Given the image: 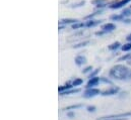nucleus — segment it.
Wrapping results in <instances>:
<instances>
[{"mask_svg": "<svg viewBox=\"0 0 131 120\" xmlns=\"http://www.w3.org/2000/svg\"><path fill=\"white\" fill-rule=\"evenodd\" d=\"M109 77L116 81H130L131 70L125 65L118 64L111 68L109 72Z\"/></svg>", "mask_w": 131, "mask_h": 120, "instance_id": "obj_1", "label": "nucleus"}, {"mask_svg": "<svg viewBox=\"0 0 131 120\" xmlns=\"http://www.w3.org/2000/svg\"><path fill=\"white\" fill-rule=\"evenodd\" d=\"M102 91L98 89L97 87H94V88H88L85 89V91L83 92L82 94V97L83 98H86V99H91V98H94L98 95H101Z\"/></svg>", "mask_w": 131, "mask_h": 120, "instance_id": "obj_2", "label": "nucleus"}, {"mask_svg": "<svg viewBox=\"0 0 131 120\" xmlns=\"http://www.w3.org/2000/svg\"><path fill=\"white\" fill-rule=\"evenodd\" d=\"M119 92H120V88H119L118 86H113V85H112L110 88L102 91L101 95H102V96H105V97H106V96H114V95H117Z\"/></svg>", "mask_w": 131, "mask_h": 120, "instance_id": "obj_3", "label": "nucleus"}, {"mask_svg": "<svg viewBox=\"0 0 131 120\" xmlns=\"http://www.w3.org/2000/svg\"><path fill=\"white\" fill-rule=\"evenodd\" d=\"M129 116H131V111H129V112H124V113H120V114H112V115L103 116V117L98 118V120L109 119V118H120V117H129Z\"/></svg>", "mask_w": 131, "mask_h": 120, "instance_id": "obj_4", "label": "nucleus"}, {"mask_svg": "<svg viewBox=\"0 0 131 120\" xmlns=\"http://www.w3.org/2000/svg\"><path fill=\"white\" fill-rule=\"evenodd\" d=\"M100 83H101V78H100V77L97 76V77L91 78V79H89V81H88V84H86V86H85V89L97 87Z\"/></svg>", "mask_w": 131, "mask_h": 120, "instance_id": "obj_5", "label": "nucleus"}, {"mask_svg": "<svg viewBox=\"0 0 131 120\" xmlns=\"http://www.w3.org/2000/svg\"><path fill=\"white\" fill-rule=\"evenodd\" d=\"M130 1L131 0H121V1H118V2H116V3L111 4L109 7H110L111 9H119V8L123 7L124 5H126L127 3H129Z\"/></svg>", "mask_w": 131, "mask_h": 120, "instance_id": "obj_6", "label": "nucleus"}, {"mask_svg": "<svg viewBox=\"0 0 131 120\" xmlns=\"http://www.w3.org/2000/svg\"><path fill=\"white\" fill-rule=\"evenodd\" d=\"M101 29L104 30V31H107V32H111V31H114L116 29V25L112 22H109V23H105L101 26Z\"/></svg>", "mask_w": 131, "mask_h": 120, "instance_id": "obj_7", "label": "nucleus"}, {"mask_svg": "<svg viewBox=\"0 0 131 120\" xmlns=\"http://www.w3.org/2000/svg\"><path fill=\"white\" fill-rule=\"evenodd\" d=\"M74 62H75V64L77 65V66H79V67H81V66H83V65H85L86 64V58L84 57V56H82V55H79V56H77L75 59H74Z\"/></svg>", "mask_w": 131, "mask_h": 120, "instance_id": "obj_8", "label": "nucleus"}, {"mask_svg": "<svg viewBox=\"0 0 131 120\" xmlns=\"http://www.w3.org/2000/svg\"><path fill=\"white\" fill-rule=\"evenodd\" d=\"M78 22L77 19H74V18H63L59 21V24H63V25H66V24H74Z\"/></svg>", "mask_w": 131, "mask_h": 120, "instance_id": "obj_9", "label": "nucleus"}, {"mask_svg": "<svg viewBox=\"0 0 131 120\" xmlns=\"http://www.w3.org/2000/svg\"><path fill=\"white\" fill-rule=\"evenodd\" d=\"M103 20H96V19H89L88 21H85V27H94L96 25L100 24Z\"/></svg>", "mask_w": 131, "mask_h": 120, "instance_id": "obj_10", "label": "nucleus"}, {"mask_svg": "<svg viewBox=\"0 0 131 120\" xmlns=\"http://www.w3.org/2000/svg\"><path fill=\"white\" fill-rule=\"evenodd\" d=\"M72 88H74V86L72 85V83L68 82V83H66L64 86H60V87L58 88V92H59V94H60V93H62V92H65V91L69 90V89H72Z\"/></svg>", "mask_w": 131, "mask_h": 120, "instance_id": "obj_11", "label": "nucleus"}, {"mask_svg": "<svg viewBox=\"0 0 131 120\" xmlns=\"http://www.w3.org/2000/svg\"><path fill=\"white\" fill-rule=\"evenodd\" d=\"M79 92H80V89H78V88H72V89H69V90L65 91V92L60 93L59 95L60 96H66V95H71V94H75V93H79Z\"/></svg>", "mask_w": 131, "mask_h": 120, "instance_id": "obj_12", "label": "nucleus"}, {"mask_svg": "<svg viewBox=\"0 0 131 120\" xmlns=\"http://www.w3.org/2000/svg\"><path fill=\"white\" fill-rule=\"evenodd\" d=\"M121 43L119 42V41H115V42H113L112 44H110L109 47H108V49L110 50V51H112V52H114V51H117L118 49H121Z\"/></svg>", "mask_w": 131, "mask_h": 120, "instance_id": "obj_13", "label": "nucleus"}, {"mask_svg": "<svg viewBox=\"0 0 131 120\" xmlns=\"http://www.w3.org/2000/svg\"><path fill=\"white\" fill-rule=\"evenodd\" d=\"M124 18L125 17L122 14H113V15L110 16V19L112 21H123Z\"/></svg>", "mask_w": 131, "mask_h": 120, "instance_id": "obj_14", "label": "nucleus"}, {"mask_svg": "<svg viewBox=\"0 0 131 120\" xmlns=\"http://www.w3.org/2000/svg\"><path fill=\"white\" fill-rule=\"evenodd\" d=\"M83 105L82 104H73V105H70V106H67L66 108H64V110H75V109H79L81 108Z\"/></svg>", "mask_w": 131, "mask_h": 120, "instance_id": "obj_15", "label": "nucleus"}, {"mask_svg": "<svg viewBox=\"0 0 131 120\" xmlns=\"http://www.w3.org/2000/svg\"><path fill=\"white\" fill-rule=\"evenodd\" d=\"M82 27H85V22H79L78 21V22L72 24V29H79Z\"/></svg>", "mask_w": 131, "mask_h": 120, "instance_id": "obj_16", "label": "nucleus"}, {"mask_svg": "<svg viewBox=\"0 0 131 120\" xmlns=\"http://www.w3.org/2000/svg\"><path fill=\"white\" fill-rule=\"evenodd\" d=\"M121 14L125 17V18H127V17H130L131 16V8H124L123 9V11L121 12Z\"/></svg>", "mask_w": 131, "mask_h": 120, "instance_id": "obj_17", "label": "nucleus"}, {"mask_svg": "<svg viewBox=\"0 0 131 120\" xmlns=\"http://www.w3.org/2000/svg\"><path fill=\"white\" fill-rule=\"evenodd\" d=\"M71 83H72V85H73L74 87H77V86H80V85L83 83V80L80 79V78H75Z\"/></svg>", "mask_w": 131, "mask_h": 120, "instance_id": "obj_18", "label": "nucleus"}, {"mask_svg": "<svg viewBox=\"0 0 131 120\" xmlns=\"http://www.w3.org/2000/svg\"><path fill=\"white\" fill-rule=\"evenodd\" d=\"M130 59H131V53H129V54H125L122 57H120L118 59V62H127V61L130 60Z\"/></svg>", "mask_w": 131, "mask_h": 120, "instance_id": "obj_19", "label": "nucleus"}, {"mask_svg": "<svg viewBox=\"0 0 131 120\" xmlns=\"http://www.w3.org/2000/svg\"><path fill=\"white\" fill-rule=\"evenodd\" d=\"M121 50L123 52H130L131 51V41H128L127 43H124L122 47H121Z\"/></svg>", "mask_w": 131, "mask_h": 120, "instance_id": "obj_20", "label": "nucleus"}, {"mask_svg": "<svg viewBox=\"0 0 131 120\" xmlns=\"http://www.w3.org/2000/svg\"><path fill=\"white\" fill-rule=\"evenodd\" d=\"M101 83L103 84H107V85H112V81L109 79V78H106V77H101Z\"/></svg>", "mask_w": 131, "mask_h": 120, "instance_id": "obj_21", "label": "nucleus"}, {"mask_svg": "<svg viewBox=\"0 0 131 120\" xmlns=\"http://www.w3.org/2000/svg\"><path fill=\"white\" fill-rule=\"evenodd\" d=\"M99 72H100V69H96V70H93L90 74H89V79H91V78H94V77H97V75L99 74Z\"/></svg>", "mask_w": 131, "mask_h": 120, "instance_id": "obj_22", "label": "nucleus"}, {"mask_svg": "<svg viewBox=\"0 0 131 120\" xmlns=\"http://www.w3.org/2000/svg\"><path fill=\"white\" fill-rule=\"evenodd\" d=\"M107 3V0H92V4L98 6L101 4H106Z\"/></svg>", "mask_w": 131, "mask_h": 120, "instance_id": "obj_23", "label": "nucleus"}, {"mask_svg": "<svg viewBox=\"0 0 131 120\" xmlns=\"http://www.w3.org/2000/svg\"><path fill=\"white\" fill-rule=\"evenodd\" d=\"M90 43V41L89 40H86V41H83V42H80V43H77V44H75L73 48L74 49H79V48H82V47H85V46H88Z\"/></svg>", "mask_w": 131, "mask_h": 120, "instance_id": "obj_24", "label": "nucleus"}, {"mask_svg": "<svg viewBox=\"0 0 131 120\" xmlns=\"http://www.w3.org/2000/svg\"><path fill=\"white\" fill-rule=\"evenodd\" d=\"M93 70H94V69H93L92 66H88V67L83 68V70H82V74H90Z\"/></svg>", "mask_w": 131, "mask_h": 120, "instance_id": "obj_25", "label": "nucleus"}, {"mask_svg": "<svg viewBox=\"0 0 131 120\" xmlns=\"http://www.w3.org/2000/svg\"><path fill=\"white\" fill-rule=\"evenodd\" d=\"M86 110H88V112H96L97 107L94 106V105H89V106L86 107Z\"/></svg>", "mask_w": 131, "mask_h": 120, "instance_id": "obj_26", "label": "nucleus"}, {"mask_svg": "<svg viewBox=\"0 0 131 120\" xmlns=\"http://www.w3.org/2000/svg\"><path fill=\"white\" fill-rule=\"evenodd\" d=\"M67 116H68L69 118H74V117H75V113H74L72 110H69V111H67Z\"/></svg>", "mask_w": 131, "mask_h": 120, "instance_id": "obj_27", "label": "nucleus"}, {"mask_svg": "<svg viewBox=\"0 0 131 120\" xmlns=\"http://www.w3.org/2000/svg\"><path fill=\"white\" fill-rule=\"evenodd\" d=\"M106 33H108V32L101 29L100 31H97V32H96V35H100V36H102V35H104V34H106Z\"/></svg>", "mask_w": 131, "mask_h": 120, "instance_id": "obj_28", "label": "nucleus"}, {"mask_svg": "<svg viewBox=\"0 0 131 120\" xmlns=\"http://www.w3.org/2000/svg\"><path fill=\"white\" fill-rule=\"evenodd\" d=\"M122 22H124V23H126V24H129V23H131V19L129 18V17H127V18H124Z\"/></svg>", "mask_w": 131, "mask_h": 120, "instance_id": "obj_29", "label": "nucleus"}, {"mask_svg": "<svg viewBox=\"0 0 131 120\" xmlns=\"http://www.w3.org/2000/svg\"><path fill=\"white\" fill-rule=\"evenodd\" d=\"M104 120H127L126 117H120V118H109V119H104Z\"/></svg>", "mask_w": 131, "mask_h": 120, "instance_id": "obj_30", "label": "nucleus"}, {"mask_svg": "<svg viewBox=\"0 0 131 120\" xmlns=\"http://www.w3.org/2000/svg\"><path fill=\"white\" fill-rule=\"evenodd\" d=\"M84 3H85L84 1H81V2H80V3H78V4H74L72 7H79V6H81V5H84Z\"/></svg>", "mask_w": 131, "mask_h": 120, "instance_id": "obj_31", "label": "nucleus"}, {"mask_svg": "<svg viewBox=\"0 0 131 120\" xmlns=\"http://www.w3.org/2000/svg\"><path fill=\"white\" fill-rule=\"evenodd\" d=\"M126 39H127V41H131V33L126 36Z\"/></svg>", "mask_w": 131, "mask_h": 120, "instance_id": "obj_32", "label": "nucleus"}, {"mask_svg": "<svg viewBox=\"0 0 131 120\" xmlns=\"http://www.w3.org/2000/svg\"><path fill=\"white\" fill-rule=\"evenodd\" d=\"M127 65H128V66H131V59L127 61Z\"/></svg>", "mask_w": 131, "mask_h": 120, "instance_id": "obj_33", "label": "nucleus"}, {"mask_svg": "<svg viewBox=\"0 0 131 120\" xmlns=\"http://www.w3.org/2000/svg\"><path fill=\"white\" fill-rule=\"evenodd\" d=\"M130 8H131V6H130Z\"/></svg>", "mask_w": 131, "mask_h": 120, "instance_id": "obj_34", "label": "nucleus"}]
</instances>
